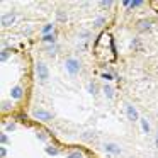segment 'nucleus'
<instances>
[{
	"label": "nucleus",
	"mask_w": 158,
	"mask_h": 158,
	"mask_svg": "<svg viewBox=\"0 0 158 158\" xmlns=\"http://www.w3.org/2000/svg\"><path fill=\"white\" fill-rule=\"evenodd\" d=\"M10 95H12V99H15V100H19V99H22V95H24V89L22 87H14V89L10 90Z\"/></svg>",
	"instance_id": "obj_10"
},
{
	"label": "nucleus",
	"mask_w": 158,
	"mask_h": 158,
	"mask_svg": "<svg viewBox=\"0 0 158 158\" xmlns=\"http://www.w3.org/2000/svg\"><path fill=\"white\" fill-rule=\"evenodd\" d=\"M38 138H39V139H41V141H46V136H44V134H43V133H38Z\"/></svg>",
	"instance_id": "obj_29"
},
{
	"label": "nucleus",
	"mask_w": 158,
	"mask_h": 158,
	"mask_svg": "<svg viewBox=\"0 0 158 158\" xmlns=\"http://www.w3.org/2000/svg\"><path fill=\"white\" fill-rule=\"evenodd\" d=\"M32 117L41 121V123H49V121H53V114L49 112V110L43 109V107H34V109H32Z\"/></svg>",
	"instance_id": "obj_3"
},
{
	"label": "nucleus",
	"mask_w": 158,
	"mask_h": 158,
	"mask_svg": "<svg viewBox=\"0 0 158 158\" xmlns=\"http://www.w3.org/2000/svg\"><path fill=\"white\" fill-rule=\"evenodd\" d=\"M106 17H97L95 19V27H102V26H106Z\"/></svg>",
	"instance_id": "obj_23"
},
{
	"label": "nucleus",
	"mask_w": 158,
	"mask_h": 158,
	"mask_svg": "<svg viewBox=\"0 0 158 158\" xmlns=\"http://www.w3.org/2000/svg\"><path fill=\"white\" fill-rule=\"evenodd\" d=\"M9 56H10V51L4 48V49H2V53H0V61H2V63H5V61L9 60Z\"/></svg>",
	"instance_id": "obj_19"
},
{
	"label": "nucleus",
	"mask_w": 158,
	"mask_h": 158,
	"mask_svg": "<svg viewBox=\"0 0 158 158\" xmlns=\"http://www.w3.org/2000/svg\"><path fill=\"white\" fill-rule=\"evenodd\" d=\"M5 129H7V131H14V127H15V124L14 123H7V124H5Z\"/></svg>",
	"instance_id": "obj_26"
},
{
	"label": "nucleus",
	"mask_w": 158,
	"mask_h": 158,
	"mask_svg": "<svg viewBox=\"0 0 158 158\" xmlns=\"http://www.w3.org/2000/svg\"><path fill=\"white\" fill-rule=\"evenodd\" d=\"M51 31H53V24H46L44 27H43L41 34L43 36H48V34H51Z\"/></svg>",
	"instance_id": "obj_22"
},
{
	"label": "nucleus",
	"mask_w": 158,
	"mask_h": 158,
	"mask_svg": "<svg viewBox=\"0 0 158 158\" xmlns=\"http://www.w3.org/2000/svg\"><path fill=\"white\" fill-rule=\"evenodd\" d=\"M129 49H133V51H138V49H141V39L138 38V36L131 39V43H129Z\"/></svg>",
	"instance_id": "obj_14"
},
{
	"label": "nucleus",
	"mask_w": 158,
	"mask_h": 158,
	"mask_svg": "<svg viewBox=\"0 0 158 158\" xmlns=\"http://www.w3.org/2000/svg\"><path fill=\"white\" fill-rule=\"evenodd\" d=\"M139 124H141V131H143L144 134H150V133H151V126H150V123H148L146 117H141V119H139Z\"/></svg>",
	"instance_id": "obj_11"
},
{
	"label": "nucleus",
	"mask_w": 158,
	"mask_h": 158,
	"mask_svg": "<svg viewBox=\"0 0 158 158\" xmlns=\"http://www.w3.org/2000/svg\"><path fill=\"white\" fill-rule=\"evenodd\" d=\"M87 92L92 94V95H97V94H99V85H97L94 80H90V82L87 83Z\"/></svg>",
	"instance_id": "obj_12"
},
{
	"label": "nucleus",
	"mask_w": 158,
	"mask_h": 158,
	"mask_svg": "<svg viewBox=\"0 0 158 158\" xmlns=\"http://www.w3.org/2000/svg\"><path fill=\"white\" fill-rule=\"evenodd\" d=\"M15 21H17V14L15 12H9V14L2 15V27H10Z\"/></svg>",
	"instance_id": "obj_6"
},
{
	"label": "nucleus",
	"mask_w": 158,
	"mask_h": 158,
	"mask_svg": "<svg viewBox=\"0 0 158 158\" xmlns=\"http://www.w3.org/2000/svg\"><path fill=\"white\" fill-rule=\"evenodd\" d=\"M80 138H82L83 141H89V143H95L97 141V133L92 131V129H89V131H85V133H82Z\"/></svg>",
	"instance_id": "obj_8"
},
{
	"label": "nucleus",
	"mask_w": 158,
	"mask_h": 158,
	"mask_svg": "<svg viewBox=\"0 0 158 158\" xmlns=\"http://www.w3.org/2000/svg\"><path fill=\"white\" fill-rule=\"evenodd\" d=\"M104 151H106L107 155H110V156H119L121 155V146L117 143H114V141H106L104 143Z\"/></svg>",
	"instance_id": "obj_4"
},
{
	"label": "nucleus",
	"mask_w": 158,
	"mask_h": 158,
	"mask_svg": "<svg viewBox=\"0 0 158 158\" xmlns=\"http://www.w3.org/2000/svg\"><path fill=\"white\" fill-rule=\"evenodd\" d=\"M151 26H153V22H151L150 19H139V21L136 22L138 32H148L151 29Z\"/></svg>",
	"instance_id": "obj_7"
},
{
	"label": "nucleus",
	"mask_w": 158,
	"mask_h": 158,
	"mask_svg": "<svg viewBox=\"0 0 158 158\" xmlns=\"http://www.w3.org/2000/svg\"><path fill=\"white\" fill-rule=\"evenodd\" d=\"M10 109H12V102H10V100H2V112L10 110Z\"/></svg>",
	"instance_id": "obj_20"
},
{
	"label": "nucleus",
	"mask_w": 158,
	"mask_h": 158,
	"mask_svg": "<svg viewBox=\"0 0 158 158\" xmlns=\"http://www.w3.org/2000/svg\"><path fill=\"white\" fill-rule=\"evenodd\" d=\"M43 41H44L46 44H56V36H55V34L43 36Z\"/></svg>",
	"instance_id": "obj_17"
},
{
	"label": "nucleus",
	"mask_w": 158,
	"mask_h": 158,
	"mask_svg": "<svg viewBox=\"0 0 158 158\" xmlns=\"http://www.w3.org/2000/svg\"><path fill=\"white\" fill-rule=\"evenodd\" d=\"M36 75H38V80L41 83H46L49 80V68L43 60H38V61H36Z\"/></svg>",
	"instance_id": "obj_2"
},
{
	"label": "nucleus",
	"mask_w": 158,
	"mask_h": 158,
	"mask_svg": "<svg viewBox=\"0 0 158 158\" xmlns=\"http://www.w3.org/2000/svg\"><path fill=\"white\" fill-rule=\"evenodd\" d=\"M80 38H82V39H90V38H92V32H90V31H82V32H80Z\"/></svg>",
	"instance_id": "obj_25"
},
{
	"label": "nucleus",
	"mask_w": 158,
	"mask_h": 158,
	"mask_svg": "<svg viewBox=\"0 0 158 158\" xmlns=\"http://www.w3.org/2000/svg\"><path fill=\"white\" fill-rule=\"evenodd\" d=\"M112 4H114L112 0H104V2L100 0V2H99V5H100L102 9H110V7H112Z\"/></svg>",
	"instance_id": "obj_21"
},
{
	"label": "nucleus",
	"mask_w": 158,
	"mask_h": 158,
	"mask_svg": "<svg viewBox=\"0 0 158 158\" xmlns=\"http://www.w3.org/2000/svg\"><path fill=\"white\" fill-rule=\"evenodd\" d=\"M44 53L49 56V58H53V56H55L56 53H58V46H56V44H46Z\"/></svg>",
	"instance_id": "obj_13"
},
{
	"label": "nucleus",
	"mask_w": 158,
	"mask_h": 158,
	"mask_svg": "<svg viewBox=\"0 0 158 158\" xmlns=\"http://www.w3.org/2000/svg\"><path fill=\"white\" fill-rule=\"evenodd\" d=\"M156 136H158V131H156Z\"/></svg>",
	"instance_id": "obj_31"
},
{
	"label": "nucleus",
	"mask_w": 158,
	"mask_h": 158,
	"mask_svg": "<svg viewBox=\"0 0 158 158\" xmlns=\"http://www.w3.org/2000/svg\"><path fill=\"white\" fill-rule=\"evenodd\" d=\"M65 70L70 77L75 78V77H78L80 72H82V61H80L78 58H75V56H68V58L65 60Z\"/></svg>",
	"instance_id": "obj_1"
},
{
	"label": "nucleus",
	"mask_w": 158,
	"mask_h": 158,
	"mask_svg": "<svg viewBox=\"0 0 158 158\" xmlns=\"http://www.w3.org/2000/svg\"><path fill=\"white\" fill-rule=\"evenodd\" d=\"M102 92H104V95H106L109 100H112L114 97H116V90H114L112 85H109V83H104L102 85Z\"/></svg>",
	"instance_id": "obj_9"
},
{
	"label": "nucleus",
	"mask_w": 158,
	"mask_h": 158,
	"mask_svg": "<svg viewBox=\"0 0 158 158\" xmlns=\"http://www.w3.org/2000/svg\"><path fill=\"white\" fill-rule=\"evenodd\" d=\"M66 158H83V153L80 150H72L66 153Z\"/></svg>",
	"instance_id": "obj_16"
},
{
	"label": "nucleus",
	"mask_w": 158,
	"mask_h": 158,
	"mask_svg": "<svg viewBox=\"0 0 158 158\" xmlns=\"http://www.w3.org/2000/svg\"><path fill=\"white\" fill-rule=\"evenodd\" d=\"M0 143H2V146H5V144L9 143V138H7V134H5V133L0 134Z\"/></svg>",
	"instance_id": "obj_24"
},
{
	"label": "nucleus",
	"mask_w": 158,
	"mask_h": 158,
	"mask_svg": "<svg viewBox=\"0 0 158 158\" xmlns=\"http://www.w3.org/2000/svg\"><path fill=\"white\" fill-rule=\"evenodd\" d=\"M46 153L51 155V156H56V155L60 153V150L56 146H49V144H48V146H46Z\"/></svg>",
	"instance_id": "obj_18"
},
{
	"label": "nucleus",
	"mask_w": 158,
	"mask_h": 158,
	"mask_svg": "<svg viewBox=\"0 0 158 158\" xmlns=\"http://www.w3.org/2000/svg\"><path fill=\"white\" fill-rule=\"evenodd\" d=\"M155 146L158 148V136H155Z\"/></svg>",
	"instance_id": "obj_30"
},
{
	"label": "nucleus",
	"mask_w": 158,
	"mask_h": 158,
	"mask_svg": "<svg viewBox=\"0 0 158 158\" xmlns=\"http://www.w3.org/2000/svg\"><path fill=\"white\" fill-rule=\"evenodd\" d=\"M102 77H104L106 80H110V78H112V75H110V73H102Z\"/></svg>",
	"instance_id": "obj_28"
},
{
	"label": "nucleus",
	"mask_w": 158,
	"mask_h": 158,
	"mask_svg": "<svg viewBox=\"0 0 158 158\" xmlns=\"http://www.w3.org/2000/svg\"><path fill=\"white\" fill-rule=\"evenodd\" d=\"M126 114H127V119L131 121V123H134V121H139V112H138V109L133 106L131 102L126 104Z\"/></svg>",
	"instance_id": "obj_5"
},
{
	"label": "nucleus",
	"mask_w": 158,
	"mask_h": 158,
	"mask_svg": "<svg viewBox=\"0 0 158 158\" xmlns=\"http://www.w3.org/2000/svg\"><path fill=\"white\" fill-rule=\"evenodd\" d=\"M7 156V150H5V146L0 148V158H5Z\"/></svg>",
	"instance_id": "obj_27"
},
{
	"label": "nucleus",
	"mask_w": 158,
	"mask_h": 158,
	"mask_svg": "<svg viewBox=\"0 0 158 158\" xmlns=\"http://www.w3.org/2000/svg\"><path fill=\"white\" fill-rule=\"evenodd\" d=\"M56 21L61 22V24L68 21V15H66V12H65V10H58V12H56Z\"/></svg>",
	"instance_id": "obj_15"
},
{
	"label": "nucleus",
	"mask_w": 158,
	"mask_h": 158,
	"mask_svg": "<svg viewBox=\"0 0 158 158\" xmlns=\"http://www.w3.org/2000/svg\"><path fill=\"white\" fill-rule=\"evenodd\" d=\"M156 117H158V112H156Z\"/></svg>",
	"instance_id": "obj_32"
}]
</instances>
